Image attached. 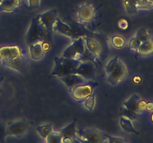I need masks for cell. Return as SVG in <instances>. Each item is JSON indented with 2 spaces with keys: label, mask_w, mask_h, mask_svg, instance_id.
<instances>
[{
  "label": "cell",
  "mask_w": 153,
  "mask_h": 143,
  "mask_svg": "<svg viewBox=\"0 0 153 143\" xmlns=\"http://www.w3.org/2000/svg\"><path fill=\"white\" fill-rule=\"evenodd\" d=\"M0 62L4 66L19 72L26 71V60L18 46L0 47Z\"/></svg>",
  "instance_id": "1"
},
{
  "label": "cell",
  "mask_w": 153,
  "mask_h": 143,
  "mask_svg": "<svg viewBox=\"0 0 153 143\" xmlns=\"http://www.w3.org/2000/svg\"><path fill=\"white\" fill-rule=\"evenodd\" d=\"M62 57L80 62L91 61L96 65L101 64L86 49L83 37H79L73 40L72 44L63 52Z\"/></svg>",
  "instance_id": "2"
},
{
  "label": "cell",
  "mask_w": 153,
  "mask_h": 143,
  "mask_svg": "<svg viewBox=\"0 0 153 143\" xmlns=\"http://www.w3.org/2000/svg\"><path fill=\"white\" fill-rule=\"evenodd\" d=\"M106 80L111 86H117L126 79L128 69L126 64L118 57H114L109 60L105 67Z\"/></svg>",
  "instance_id": "3"
},
{
  "label": "cell",
  "mask_w": 153,
  "mask_h": 143,
  "mask_svg": "<svg viewBox=\"0 0 153 143\" xmlns=\"http://www.w3.org/2000/svg\"><path fill=\"white\" fill-rule=\"evenodd\" d=\"M54 63H55V66L51 74H49V78L52 77H61L73 73L75 74L76 69L81 62L68 59L64 57H55L54 58Z\"/></svg>",
  "instance_id": "4"
},
{
  "label": "cell",
  "mask_w": 153,
  "mask_h": 143,
  "mask_svg": "<svg viewBox=\"0 0 153 143\" xmlns=\"http://www.w3.org/2000/svg\"><path fill=\"white\" fill-rule=\"evenodd\" d=\"M98 11L91 2H85L78 7L76 10V21L78 23L88 26L93 25L98 17Z\"/></svg>",
  "instance_id": "5"
},
{
  "label": "cell",
  "mask_w": 153,
  "mask_h": 143,
  "mask_svg": "<svg viewBox=\"0 0 153 143\" xmlns=\"http://www.w3.org/2000/svg\"><path fill=\"white\" fill-rule=\"evenodd\" d=\"M76 138L82 143H107L106 134L95 128L76 130Z\"/></svg>",
  "instance_id": "6"
},
{
  "label": "cell",
  "mask_w": 153,
  "mask_h": 143,
  "mask_svg": "<svg viewBox=\"0 0 153 143\" xmlns=\"http://www.w3.org/2000/svg\"><path fill=\"white\" fill-rule=\"evenodd\" d=\"M46 35H47L46 31L39 23L37 16L33 18L25 37V41L27 44L30 46L37 43H42Z\"/></svg>",
  "instance_id": "7"
},
{
  "label": "cell",
  "mask_w": 153,
  "mask_h": 143,
  "mask_svg": "<svg viewBox=\"0 0 153 143\" xmlns=\"http://www.w3.org/2000/svg\"><path fill=\"white\" fill-rule=\"evenodd\" d=\"M99 86V83L94 80H88L83 84L79 85L70 91L72 97L77 101L84 102L86 98L91 96L94 92V89Z\"/></svg>",
  "instance_id": "8"
},
{
  "label": "cell",
  "mask_w": 153,
  "mask_h": 143,
  "mask_svg": "<svg viewBox=\"0 0 153 143\" xmlns=\"http://www.w3.org/2000/svg\"><path fill=\"white\" fill-rule=\"evenodd\" d=\"M85 46L88 52L102 64L101 61H103L105 59V52L104 51L101 42L97 40V37H84Z\"/></svg>",
  "instance_id": "9"
},
{
  "label": "cell",
  "mask_w": 153,
  "mask_h": 143,
  "mask_svg": "<svg viewBox=\"0 0 153 143\" xmlns=\"http://www.w3.org/2000/svg\"><path fill=\"white\" fill-rule=\"evenodd\" d=\"M30 128H31V125L29 122L25 119L8 122L6 126L7 136L21 137L29 130Z\"/></svg>",
  "instance_id": "10"
},
{
  "label": "cell",
  "mask_w": 153,
  "mask_h": 143,
  "mask_svg": "<svg viewBox=\"0 0 153 143\" xmlns=\"http://www.w3.org/2000/svg\"><path fill=\"white\" fill-rule=\"evenodd\" d=\"M58 12L56 9H51L37 16L39 23L45 28L47 34H50L55 20L58 17Z\"/></svg>",
  "instance_id": "11"
},
{
  "label": "cell",
  "mask_w": 153,
  "mask_h": 143,
  "mask_svg": "<svg viewBox=\"0 0 153 143\" xmlns=\"http://www.w3.org/2000/svg\"><path fill=\"white\" fill-rule=\"evenodd\" d=\"M97 65L91 61H84L81 62L77 67L75 74L82 76V77L88 80H92L95 77L96 68Z\"/></svg>",
  "instance_id": "12"
},
{
  "label": "cell",
  "mask_w": 153,
  "mask_h": 143,
  "mask_svg": "<svg viewBox=\"0 0 153 143\" xmlns=\"http://www.w3.org/2000/svg\"><path fill=\"white\" fill-rule=\"evenodd\" d=\"M71 28V40H74L79 37H101V34L98 33L92 32L89 31L86 26L84 25H82L78 22L73 23L71 25H70Z\"/></svg>",
  "instance_id": "13"
},
{
  "label": "cell",
  "mask_w": 153,
  "mask_h": 143,
  "mask_svg": "<svg viewBox=\"0 0 153 143\" xmlns=\"http://www.w3.org/2000/svg\"><path fill=\"white\" fill-rule=\"evenodd\" d=\"M58 78L68 88L69 91H70L76 86L83 84V83H86L88 81V80H85L82 76L79 75L77 74H74V73L67 74V75L61 76V77H58Z\"/></svg>",
  "instance_id": "14"
},
{
  "label": "cell",
  "mask_w": 153,
  "mask_h": 143,
  "mask_svg": "<svg viewBox=\"0 0 153 143\" xmlns=\"http://www.w3.org/2000/svg\"><path fill=\"white\" fill-rule=\"evenodd\" d=\"M52 31L58 33L61 35L66 36V37L71 38V28H70V25L63 22L58 16L57 17L56 20H55L53 28H52Z\"/></svg>",
  "instance_id": "15"
},
{
  "label": "cell",
  "mask_w": 153,
  "mask_h": 143,
  "mask_svg": "<svg viewBox=\"0 0 153 143\" xmlns=\"http://www.w3.org/2000/svg\"><path fill=\"white\" fill-rule=\"evenodd\" d=\"M22 4V0H2L0 3V12L13 13Z\"/></svg>",
  "instance_id": "16"
},
{
  "label": "cell",
  "mask_w": 153,
  "mask_h": 143,
  "mask_svg": "<svg viewBox=\"0 0 153 143\" xmlns=\"http://www.w3.org/2000/svg\"><path fill=\"white\" fill-rule=\"evenodd\" d=\"M29 53L31 59L34 61L40 60L43 58L45 51L43 49L42 43H37L29 46Z\"/></svg>",
  "instance_id": "17"
},
{
  "label": "cell",
  "mask_w": 153,
  "mask_h": 143,
  "mask_svg": "<svg viewBox=\"0 0 153 143\" xmlns=\"http://www.w3.org/2000/svg\"><path fill=\"white\" fill-rule=\"evenodd\" d=\"M140 98L137 95H133L125 101L123 104V107L126 110L132 111L137 114H140L138 110V104L140 101Z\"/></svg>",
  "instance_id": "18"
},
{
  "label": "cell",
  "mask_w": 153,
  "mask_h": 143,
  "mask_svg": "<svg viewBox=\"0 0 153 143\" xmlns=\"http://www.w3.org/2000/svg\"><path fill=\"white\" fill-rule=\"evenodd\" d=\"M136 52L143 56L153 55V39L151 38L147 41L141 43Z\"/></svg>",
  "instance_id": "19"
},
{
  "label": "cell",
  "mask_w": 153,
  "mask_h": 143,
  "mask_svg": "<svg viewBox=\"0 0 153 143\" xmlns=\"http://www.w3.org/2000/svg\"><path fill=\"white\" fill-rule=\"evenodd\" d=\"M120 125L121 128L126 133L137 134V135L140 134V133L137 132L134 129V127H133L131 119H128V118L125 117V116H120Z\"/></svg>",
  "instance_id": "20"
},
{
  "label": "cell",
  "mask_w": 153,
  "mask_h": 143,
  "mask_svg": "<svg viewBox=\"0 0 153 143\" xmlns=\"http://www.w3.org/2000/svg\"><path fill=\"white\" fill-rule=\"evenodd\" d=\"M76 122H77V119H75L72 123L67 125L62 130L60 131V134H61V137H72L74 138L76 136Z\"/></svg>",
  "instance_id": "21"
},
{
  "label": "cell",
  "mask_w": 153,
  "mask_h": 143,
  "mask_svg": "<svg viewBox=\"0 0 153 143\" xmlns=\"http://www.w3.org/2000/svg\"><path fill=\"white\" fill-rule=\"evenodd\" d=\"M137 4V0H124V7L128 15H134L138 12Z\"/></svg>",
  "instance_id": "22"
},
{
  "label": "cell",
  "mask_w": 153,
  "mask_h": 143,
  "mask_svg": "<svg viewBox=\"0 0 153 143\" xmlns=\"http://www.w3.org/2000/svg\"><path fill=\"white\" fill-rule=\"evenodd\" d=\"M36 130L42 138L46 139L48 136L52 132V125L49 123L44 125H39L36 128Z\"/></svg>",
  "instance_id": "23"
},
{
  "label": "cell",
  "mask_w": 153,
  "mask_h": 143,
  "mask_svg": "<svg viewBox=\"0 0 153 143\" xmlns=\"http://www.w3.org/2000/svg\"><path fill=\"white\" fill-rule=\"evenodd\" d=\"M111 43L115 49H122L126 45V40L120 35H115L112 37Z\"/></svg>",
  "instance_id": "24"
},
{
  "label": "cell",
  "mask_w": 153,
  "mask_h": 143,
  "mask_svg": "<svg viewBox=\"0 0 153 143\" xmlns=\"http://www.w3.org/2000/svg\"><path fill=\"white\" fill-rule=\"evenodd\" d=\"M135 37L140 40L141 43H144V42L147 41L149 39L152 38L149 31L148 29H146V28H141V29L139 30L137 32V34H136Z\"/></svg>",
  "instance_id": "25"
},
{
  "label": "cell",
  "mask_w": 153,
  "mask_h": 143,
  "mask_svg": "<svg viewBox=\"0 0 153 143\" xmlns=\"http://www.w3.org/2000/svg\"><path fill=\"white\" fill-rule=\"evenodd\" d=\"M96 104V92H93L92 95L91 96L88 97V98L85 100L84 101V104H85V107H86L87 110H88L89 111H93L95 107Z\"/></svg>",
  "instance_id": "26"
},
{
  "label": "cell",
  "mask_w": 153,
  "mask_h": 143,
  "mask_svg": "<svg viewBox=\"0 0 153 143\" xmlns=\"http://www.w3.org/2000/svg\"><path fill=\"white\" fill-rule=\"evenodd\" d=\"M138 10H151L153 8V0H137Z\"/></svg>",
  "instance_id": "27"
},
{
  "label": "cell",
  "mask_w": 153,
  "mask_h": 143,
  "mask_svg": "<svg viewBox=\"0 0 153 143\" xmlns=\"http://www.w3.org/2000/svg\"><path fill=\"white\" fill-rule=\"evenodd\" d=\"M47 143H62V137L60 133H55L52 131L46 138Z\"/></svg>",
  "instance_id": "28"
},
{
  "label": "cell",
  "mask_w": 153,
  "mask_h": 143,
  "mask_svg": "<svg viewBox=\"0 0 153 143\" xmlns=\"http://www.w3.org/2000/svg\"><path fill=\"white\" fill-rule=\"evenodd\" d=\"M120 116H125V117L128 118V119H131V120H134V119H136L137 114L134 113V112L126 110L123 107H122L120 108Z\"/></svg>",
  "instance_id": "29"
},
{
  "label": "cell",
  "mask_w": 153,
  "mask_h": 143,
  "mask_svg": "<svg viewBox=\"0 0 153 143\" xmlns=\"http://www.w3.org/2000/svg\"><path fill=\"white\" fill-rule=\"evenodd\" d=\"M24 1H27L25 6H27V7L30 10H37L40 7V0H24ZM25 1H24L23 4H25Z\"/></svg>",
  "instance_id": "30"
},
{
  "label": "cell",
  "mask_w": 153,
  "mask_h": 143,
  "mask_svg": "<svg viewBox=\"0 0 153 143\" xmlns=\"http://www.w3.org/2000/svg\"><path fill=\"white\" fill-rule=\"evenodd\" d=\"M6 126H7V124L0 122V143L5 142V139L7 136Z\"/></svg>",
  "instance_id": "31"
},
{
  "label": "cell",
  "mask_w": 153,
  "mask_h": 143,
  "mask_svg": "<svg viewBox=\"0 0 153 143\" xmlns=\"http://www.w3.org/2000/svg\"><path fill=\"white\" fill-rule=\"evenodd\" d=\"M140 44H141V43H140V40H139L137 37H134L131 39V40H130L129 42V44H128V46H129V49H131V50H134L135 51V52H137V50L138 49Z\"/></svg>",
  "instance_id": "32"
},
{
  "label": "cell",
  "mask_w": 153,
  "mask_h": 143,
  "mask_svg": "<svg viewBox=\"0 0 153 143\" xmlns=\"http://www.w3.org/2000/svg\"><path fill=\"white\" fill-rule=\"evenodd\" d=\"M106 137H107L108 142L107 143H126L128 142L126 139L123 138H120V137H116L112 136H109L106 134Z\"/></svg>",
  "instance_id": "33"
},
{
  "label": "cell",
  "mask_w": 153,
  "mask_h": 143,
  "mask_svg": "<svg viewBox=\"0 0 153 143\" xmlns=\"http://www.w3.org/2000/svg\"><path fill=\"white\" fill-rule=\"evenodd\" d=\"M146 101H143V100H140V101L139 102L138 104V110L140 114H141L142 113L146 110Z\"/></svg>",
  "instance_id": "34"
},
{
  "label": "cell",
  "mask_w": 153,
  "mask_h": 143,
  "mask_svg": "<svg viewBox=\"0 0 153 143\" xmlns=\"http://www.w3.org/2000/svg\"><path fill=\"white\" fill-rule=\"evenodd\" d=\"M146 110H147V111H149V112L153 111V101L146 102Z\"/></svg>",
  "instance_id": "35"
},
{
  "label": "cell",
  "mask_w": 153,
  "mask_h": 143,
  "mask_svg": "<svg viewBox=\"0 0 153 143\" xmlns=\"http://www.w3.org/2000/svg\"><path fill=\"white\" fill-rule=\"evenodd\" d=\"M140 80H141V78H140V77H139V76H135V77H134V83H139L140 82Z\"/></svg>",
  "instance_id": "36"
},
{
  "label": "cell",
  "mask_w": 153,
  "mask_h": 143,
  "mask_svg": "<svg viewBox=\"0 0 153 143\" xmlns=\"http://www.w3.org/2000/svg\"><path fill=\"white\" fill-rule=\"evenodd\" d=\"M3 79H4V77H0V92H1V82H2Z\"/></svg>",
  "instance_id": "37"
},
{
  "label": "cell",
  "mask_w": 153,
  "mask_h": 143,
  "mask_svg": "<svg viewBox=\"0 0 153 143\" xmlns=\"http://www.w3.org/2000/svg\"><path fill=\"white\" fill-rule=\"evenodd\" d=\"M74 143H82L80 141H79V140L77 139L76 138V137H75V140H74Z\"/></svg>",
  "instance_id": "38"
},
{
  "label": "cell",
  "mask_w": 153,
  "mask_h": 143,
  "mask_svg": "<svg viewBox=\"0 0 153 143\" xmlns=\"http://www.w3.org/2000/svg\"><path fill=\"white\" fill-rule=\"evenodd\" d=\"M151 119H152V122L153 123V113H152V116H151Z\"/></svg>",
  "instance_id": "39"
},
{
  "label": "cell",
  "mask_w": 153,
  "mask_h": 143,
  "mask_svg": "<svg viewBox=\"0 0 153 143\" xmlns=\"http://www.w3.org/2000/svg\"><path fill=\"white\" fill-rule=\"evenodd\" d=\"M1 1H2V0H0V3H1Z\"/></svg>",
  "instance_id": "40"
},
{
  "label": "cell",
  "mask_w": 153,
  "mask_h": 143,
  "mask_svg": "<svg viewBox=\"0 0 153 143\" xmlns=\"http://www.w3.org/2000/svg\"><path fill=\"white\" fill-rule=\"evenodd\" d=\"M126 143H128V142H126Z\"/></svg>",
  "instance_id": "41"
}]
</instances>
